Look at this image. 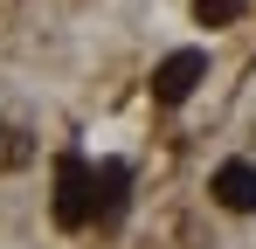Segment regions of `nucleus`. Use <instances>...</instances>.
I'll return each mask as SVG.
<instances>
[{
    "label": "nucleus",
    "instance_id": "obj_3",
    "mask_svg": "<svg viewBox=\"0 0 256 249\" xmlns=\"http://www.w3.org/2000/svg\"><path fill=\"white\" fill-rule=\"evenodd\" d=\"M208 194L228 208V214H256V166L250 160H222L214 180H208Z\"/></svg>",
    "mask_w": 256,
    "mask_h": 249
},
{
    "label": "nucleus",
    "instance_id": "obj_5",
    "mask_svg": "<svg viewBox=\"0 0 256 249\" xmlns=\"http://www.w3.org/2000/svg\"><path fill=\"white\" fill-rule=\"evenodd\" d=\"M250 14V0H194V21L201 28H228V21H242Z\"/></svg>",
    "mask_w": 256,
    "mask_h": 249
},
{
    "label": "nucleus",
    "instance_id": "obj_4",
    "mask_svg": "<svg viewBox=\"0 0 256 249\" xmlns=\"http://www.w3.org/2000/svg\"><path fill=\"white\" fill-rule=\"evenodd\" d=\"M125 187H132V166L125 160H104L97 166V222H125Z\"/></svg>",
    "mask_w": 256,
    "mask_h": 249
},
{
    "label": "nucleus",
    "instance_id": "obj_2",
    "mask_svg": "<svg viewBox=\"0 0 256 249\" xmlns=\"http://www.w3.org/2000/svg\"><path fill=\"white\" fill-rule=\"evenodd\" d=\"M201 76H208V56H201V48H173L166 62L152 70V97H160V104H187Z\"/></svg>",
    "mask_w": 256,
    "mask_h": 249
},
{
    "label": "nucleus",
    "instance_id": "obj_1",
    "mask_svg": "<svg viewBox=\"0 0 256 249\" xmlns=\"http://www.w3.org/2000/svg\"><path fill=\"white\" fill-rule=\"evenodd\" d=\"M56 222H62V228L97 222V166H90L84 152H62V160H56Z\"/></svg>",
    "mask_w": 256,
    "mask_h": 249
}]
</instances>
